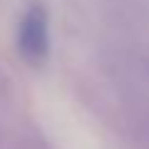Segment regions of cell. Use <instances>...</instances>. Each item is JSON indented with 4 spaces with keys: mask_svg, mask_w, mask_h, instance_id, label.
<instances>
[{
    "mask_svg": "<svg viewBox=\"0 0 149 149\" xmlns=\"http://www.w3.org/2000/svg\"><path fill=\"white\" fill-rule=\"evenodd\" d=\"M17 52L27 65L50 57V13L42 3H30L17 22Z\"/></svg>",
    "mask_w": 149,
    "mask_h": 149,
    "instance_id": "cell-1",
    "label": "cell"
}]
</instances>
